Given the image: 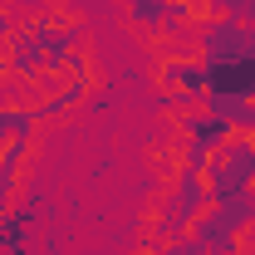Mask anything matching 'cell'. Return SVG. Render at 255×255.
I'll return each mask as SVG.
<instances>
[{"instance_id": "ba28073f", "label": "cell", "mask_w": 255, "mask_h": 255, "mask_svg": "<svg viewBox=\"0 0 255 255\" xmlns=\"http://www.w3.org/2000/svg\"><path fill=\"white\" fill-rule=\"evenodd\" d=\"M177 128H182V137L201 142V147H211V152H221L226 142L236 137V128L226 123V118H216V113H206V108H191V113H182V118H177Z\"/></svg>"}, {"instance_id": "5b68a950", "label": "cell", "mask_w": 255, "mask_h": 255, "mask_svg": "<svg viewBox=\"0 0 255 255\" xmlns=\"http://www.w3.org/2000/svg\"><path fill=\"white\" fill-rule=\"evenodd\" d=\"M206 84H211V69H206L201 54H182V49L162 54V64H157L162 94H206Z\"/></svg>"}, {"instance_id": "277c9868", "label": "cell", "mask_w": 255, "mask_h": 255, "mask_svg": "<svg viewBox=\"0 0 255 255\" xmlns=\"http://www.w3.org/2000/svg\"><path fill=\"white\" fill-rule=\"evenodd\" d=\"M89 94H94V74H64L59 84H54V79H39V103H34V113H39V123H59L79 103H89Z\"/></svg>"}, {"instance_id": "7c38bea8", "label": "cell", "mask_w": 255, "mask_h": 255, "mask_svg": "<svg viewBox=\"0 0 255 255\" xmlns=\"http://www.w3.org/2000/svg\"><path fill=\"white\" fill-rule=\"evenodd\" d=\"M206 10L226 15V20H241V25H255V0H211Z\"/></svg>"}, {"instance_id": "4fadbf2b", "label": "cell", "mask_w": 255, "mask_h": 255, "mask_svg": "<svg viewBox=\"0 0 255 255\" xmlns=\"http://www.w3.org/2000/svg\"><path fill=\"white\" fill-rule=\"evenodd\" d=\"M15 30H20V25H15V15H10V10L0 5V49L10 44V34H15Z\"/></svg>"}, {"instance_id": "8992f818", "label": "cell", "mask_w": 255, "mask_h": 255, "mask_svg": "<svg viewBox=\"0 0 255 255\" xmlns=\"http://www.w3.org/2000/svg\"><path fill=\"white\" fill-rule=\"evenodd\" d=\"M0 79H15V84H39L44 79V54L34 44L30 25H20L10 34V44L0 49Z\"/></svg>"}, {"instance_id": "52a82bcc", "label": "cell", "mask_w": 255, "mask_h": 255, "mask_svg": "<svg viewBox=\"0 0 255 255\" xmlns=\"http://www.w3.org/2000/svg\"><path fill=\"white\" fill-rule=\"evenodd\" d=\"M191 236H196V241L206 246V255H241V246H246V236H241L236 226L226 221L221 211H211V206H206V211L196 216Z\"/></svg>"}, {"instance_id": "30bf717a", "label": "cell", "mask_w": 255, "mask_h": 255, "mask_svg": "<svg viewBox=\"0 0 255 255\" xmlns=\"http://www.w3.org/2000/svg\"><path fill=\"white\" fill-rule=\"evenodd\" d=\"M39 132V113H34V103H0V147L5 142H20V137H34Z\"/></svg>"}, {"instance_id": "6da1fadb", "label": "cell", "mask_w": 255, "mask_h": 255, "mask_svg": "<svg viewBox=\"0 0 255 255\" xmlns=\"http://www.w3.org/2000/svg\"><path fill=\"white\" fill-rule=\"evenodd\" d=\"M206 206H211L206 172H177L172 187H167V196H162L157 211H152V236H167V241L191 236V226H196V216H201Z\"/></svg>"}, {"instance_id": "8fae6325", "label": "cell", "mask_w": 255, "mask_h": 255, "mask_svg": "<svg viewBox=\"0 0 255 255\" xmlns=\"http://www.w3.org/2000/svg\"><path fill=\"white\" fill-rule=\"evenodd\" d=\"M211 147H201V142H191V137H182V147H177V172H206L211 167Z\"/></svg>"}, {"instance_id": "7a4b0ae2", "label": "cell", "mask_w": 255, "mask_h": 255, "mask_svg": "<svg viewBox=\"0 0 255 255\" xmlns=\"http://www.w3.org/2000/svg\"><path fill=\"white\" fill-rule=\"evenodd\" d=\"M206 187H211V201L255 187V137H241V132H236V137L226 142L221 152L211 157V167H206Z\"/></svg>"}, {"instance_id": "3957f363", "label": "cell", "mask_w": 255, "mask_h": 255, "mask_svg": "<svg viewBox=\"0 0 255 255\" xmlns=\"http://www.w3.org/2000/svg\"><path fill=\"white\" fill-rule=\"evenodd\" d=\"M132 30H142L147 39H172V34L191 25V5L187 0H118Z\"/></svg>"}, {"instance_id": "9c48e42d", "label": "cell", "mask_w": 255, "mask_h": 255, "mask_svg": "<svg viewBox=\"0 0 255 255\" xmlns=\"http://www.w3.org/2000/svg\"><path fill=\"white\" fill-rule=\"evenodd\" d=\"M30 152H34V137H20V142H5V147H0V211L10 206V196L20 187Z\"/></svg>"}]
</instances>
